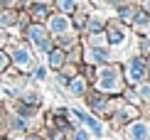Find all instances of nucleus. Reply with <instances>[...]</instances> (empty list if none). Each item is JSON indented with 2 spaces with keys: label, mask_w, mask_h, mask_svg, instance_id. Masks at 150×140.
Returning a JSON list of instances; mask_svg holds the SVG:
<instances>
[{
  "label": "nucleus",
  "mask_w": 150,
  "mask_h": 140,
  "mask_svg": "<svg viewBox=\"0 0 150 140\" xmlns=\"http://www.w3.org/2000/svg\"><path fill=\"white\" fill-rule=\"evenodd\" d=\"M143 74H145V69H143V62H140V59H133V62L128 64V79H130V81H138Z\"/></svg>",
  "instance_id": "nucleus-1"
},
{
  "label": "nucleus",
  "mask_w": 150,
  "mask_h": 140,
  "mask_svg": "<svg viewBox=\"0 0 150 140\" xmlns=\"http://www.w3.org/2000/svg\"><path fill=\"white\" fill-rule=\"evenodd\" d=\"M128 138L130 140H143V138H145V125H143V123L133 125V128L128 130Z\"/></svg>",
  "instance_id": "nucleus-2"
},
{
  "label": "nucleus",
  "mask_w": 150,
  "mask_h": 140,
  "mask_svg": "<svg viewBox=\"0 0 150 140\" xmlns=\"http://www.w3.org/2000/svg\"><path fill=\"white\" fill-rule=\"evenodd\" d=\"M79 116H81V118L86 120V125H89V128H91L93 133H96V135H101V123H98L96 118H91V116H86V113H81V111H79Z\"/></svg>",
  "instance_id": "nucleus-3"
},
{
  "label": "nucleus",
  "mask_w": 150,
  "mask_h": 140,
  "mask_svg": "<svg viewBox=\"0 0 150 140\" xmlns=\"http://www.w3.org/2000/svg\"><path fill=\"white\" fill-rule=\"evenodd\" d=\"M116 84V71L113 69H103V81H101V88H108Z\"/></svg>",
  "instance_id": "nucleus-4"
},
{
  "label": "nucleus",
  "mask_w": 150,
  "mask_h": 140,
  "mask_svg": "<svg viewBox=\"0 0 150 140\" xmlns=\"http://www.w3.org/2000/svg\"><path fill=\"white\" fill-rule=\"evenodd\" d=\"M49 27H52L54 32H64V30H67V20H64V17H52Z\"/></svg>",
  "instance_id": "nucleus-5"
},
{
  "label": "nucleus",
  "mask_w": 150,
  "mask_h": 140,
  "mask_svg": "<svg viewBox=\"0 0 150 140\" xmlns=\"http://www.w3.org/2000/svg\"><path fill=\"white\" fill-rule=\"evenodd\" d=\"M12 59H15L17 64H25V62L30 59V54L25 52V49H15V54H12Z\"/></svg>",
  "instance_id": "nucleus-6"
},
{
  "label": "nucleus",
  "mask_w": 150,
  "mask_h": 140,
  "mask_svg": "<svg viewBox=\"0 0 150 140\" xmlns=\"http://www.w3.org/2000/svg\"><path fill=\"white\" fill-rule=\"evenodd\" d=\"M42 37H45V35H42V27H32V30H30V40L42 42Z\"/></svg>",
  "instance_id": "nucleus-7"
},
{
  "label": "nucleus",
  "mask_w": 150,
  "mask_h": 140,
  "mask_svg": "<svg viewBox=\"0 0 150 140\" xmlns=\"http://www.w3.org/2000/svg\"><path fill=\"white\" fill-rule=\"evenodd\" d=\"M81 91H84V81L76 79V81L71 84V93H81Z\"/></svg>",
  "instance_id": "nucleus-8"
},
{
  "label": "nucleus",
  "mask_w": 150,
  "mask_h": 140,
  "mask_svg": "<svg viewBox=\"0 0 150 140\" xmlns=\"http://www.w3.org/2000/svg\"><path fill=\"white\" fill-rule=\"evenodd\" d=\"M91 59H96V62H103V59H106V52H103V49H93Z\"/></svg>",
  "instance_id": "nucleus-9"
},
{
  "label": "nucleus",
  "mask_w": 150,
  "mask_h": 140,
  "mask_svg": "<svg viewBox=\"0 0 150 140\" xmlns=\"http://www.w3.org/2000/svg\"><path fill=\"white\" fill-rule=\"evenodd\" d=\"M108 40H111V42H121V40H123V35L118 32V30H111V32H108Z\"/></svg>",
  "instance_id": "nucleus-10"
},
{
  "label": "nucleus",
  "mask_w": 150,
  "mask_h": 140,
  "mask_svg": "<svg viewBox=\"0 0 150 140\" xmlns=\"http://www.w3.org/2000/svg\"><path fill=\"white\" fill-rule=\"evenodd\" d=\"M59 5H62L64 10H71V8H74V0H59Z\"/></svg>",
  "instance_id": "nucleus-11"
},
{
  "label": "nucleus",
  "mask_w": 150,
  "mask_h": 140,
  "mask_svg": "<svg viewBox=\"0 0 150 140\" xmlns=\"http://www.w3.org/2000/svg\"><path fill=\"white\" fill-rule=\"evenodd\" d=\"M49 59H52V64H59V62H62V54H59V52H54Z\"/></svg>",
  "instance_id": "nucleus-12"
},
{
  "label": "nucleus",
  "mask_w": 150,
  "mask_h": 140,
  "mask_svg": "<svg viewBox=\"0 0 150 140\" xmlns=\"http://www.w3.org/2000/svg\"><path fill=\"white\" fill-rule=\"evenodd\" d=\"M140 93H143V98H150V86H143Z\"/></svg>",
  "instance_id": "nucleus-13"
},
{
  "label": "nucleus",
  "mask_w": 150,
  "mask_h": 140,
  "mask_svg": "<svg viewBox=\"0 0 150 140\" xmlns=\"http://www.w3.org/2000/svg\"><path fill=\"white\" fill-rule=\"evenodd\" d=\"M76 140H89V138H86V133H84V130H79V133H76Z\"/></svg>",
  "instance_id": "nucleus-14"
},
{
  "label": "nucleus",
  "mask_w": 150,
  "mask_h": 140,
  "mask_svg": "<svg viewBox=\"0 0 150 140\" xmlns=\"http://www.w3.org/2000/svg\"><path fill=\"white\" fill-rule=\"evenodd\" d=\"M3 64H5V57H3V54H0V66H3Z\"/></svg>",
  "instance_id": "nucleus-15"
},
{
  "label": "nucleus",
  "mask_w": 150,
  "mask_h": 140,
  "mask_svg": "<svg viewBox=\"0 0 150 140\" xmlns=\"http://www.w3.org/2000/svg\"><path fill=\"white\" fill-rule=\"evenodd\" d=\"M148 10H150V0H148Z\"/></svg>",
  "instance_id": "nucleus-16"
}]
</instances>
